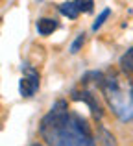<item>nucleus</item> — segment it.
Returning a JSON list of instances; mask_svg holds the SVG:
<instances>
[{
	"instance_id": "obj_10",
	"label": "nucleus",
	"mask_w": 133,
	"mask_h": 146,
	"mask_svg": "<svg viewBox=\"0 0 133 146\" xmlns=\"http://www.w3.org/2000/svg\"><path fill=\"white\" fill-rule=\"evenodd\" d=\"M83 43H85V33H79V35L74 39V43L70 44V52H72V54L79 52V48L83 46Z\"/></svg>"
},
{
	"instance_id": "obj_9",
	"label": "nucleus",
	"mask_w": 133,
	"mask_h": 146,
	"mask_svg": "<svg viewBox=\"0 0 133 146\" xmlns=\"http://www.w3.org/2000/svg\"><path fill=\"white\" fill-rule=\"evenodd\" d=\"M109 15H111V9H109V7H105V9L100 13V17H98L96 21H94V24H93V30H94V32H96V30L100 28L102 24H104V22H105V19H107Z\"/></svg>"
},
{
	"instance_id": "obj_6",
	"label": "nucleus",
	"mask_w": 133,
	"mask_h": 146,
	"mask_svg": "<svg viewBox=\"0 0 133 146\" xmlns=\"http://www.w3.org/2000/svg\"><path fill=\"white\" fill-rule=\"evenodd\" d=\"M56 28H58V22H56L54 19L44 17V19H39V21H37V32H39V35H50Z\"/></svg>"
},
{
	"instance_id": "obj_8",
	"label": "nucleus",
	"mask_w": 133,
	"mask_h": 146,
	"mask_svg": "<svg viewBox=\"0 0 133 146\" xmlns=\"http://www.w3.org/2000/svg\"><path fill=\"white\" fill-rule=\"evenodd\" d=\"M98 139H100V144L102 146H115V137L107 131L105 128H98Z\"/></svg>"
},
{
	"instance_id": "obj_11",
	"label": "nucleus",
	"mask_w": 133,
	"mask_h": 146,
	"mask_svg": "<svg viewBox=\"0 0 133 146\" xmlns=\"http://www.w3.org/2000/svg\"><path fill=\"white\" fill-rule=\"evenodd\" d=\"M93 6H94V2H91V0H87V2H79V9H81V11H93Z\"/></svg>"
},
{
	"instance_id": "obj_2",
	"label": "nucleus",
	"mask_w": 133,
	"mask_h": 146,
	"mask_svg": "<svg viewBox=\"0 0 133 146\" xmlns=\"http://www.w3.org/2000/svg\"><path fill=\"white\" fill-rule=\"evenodd\" d=\"M109 109L122 122L133 120V80L126 72H109L100 85Z\"/></svg>"
},
{
	"instance_id": "obj_12",
	"label": "nucleus",
	"mask_w": 133,
	"mask_h": 146,
	"mask_svg": "<svg viewBox=\"0 0 133 146\" xmlns=\"http://www.w3.org/2000/svg\"><path fill=\"white\" fill-rule=\"evenodd\" d=\"M30 146H43V144H39V143H35V144H30Z\"/></svg>"
},
{
	"instance_id": "obj_1",
	"label": "nucleus",
	"mask_w": 133,
	"mask_h": 146,
	"mask_svg": "<svg viewBox=\"0 0 133 146\" xmlns=\"http://www.w3.org/2000/svg\"><path fill=\"white\" fill-rule=\"evenodd\" d=\"M39 133L46 146H96L87 120L68 109L65 100H58L43 117Z\"/></svg>"
},
{
	"instance_id": "obj_7",
	"label": "nucleus",
	"mask_w": 133,
	"mask_h": 146,
	"mask_svg": "<svg viewBox=\"0 0 133 146\" xmlns=\"http://www.w3.org/2000/svg\"><path fill=\"white\" fill-rule=\"evenodd\" d=\"M120 68L126 74H133V48H130L126 54H122V57H120Z\"/></svg>"
},
{
	"instance_id": "obj_5",
	"label": "nucleus",
	"mask_w": 133,
	"mask_h": 146,
	"mask_svg": "<svg viewBox=\"0 0 133 146\" xmlns=\"http://www.w3.org/2000/svg\"><path fill=\"white\" fill-rule=\"evenodd\" d=\"M59 11H61V15H65L68 19H76L79 13H81V9H79V0L78 2H63V4H59Z\"/></svg>"
},
{
	"instance_id": "obj_3",
	"label": "nucleus",
	"mask_w": 133,
	"mask_h": 146,
	"mask_svg": "<svg viewBox=\"0 0 133 146\" xmlns=\"http://www.w3.org/2000/svg\"><path fill=\"white\" fill-rule=\"evenodd\" d=\"M37 89H39V74L30 65H24L22 67V78L19 82V93H21V96L30 98L37 93Z\"/></svg>"
},
{
	"instance_id": "obj_4",
	"label": "nucleus",
	"mask_w": 133,
	"mask_h": 146,
	"mask_svg": "<svg viewBox=\"0 0 133 146\" xmlns=\"http://www.w3.org/2000/svg\"><path fill=\"white\" fill-rule=\"evenodd\" d=\"M74 98L76 100H83V102L87 104V106L91 107V111H93V115L96 118H102V115H104V111H102V107H100V104H98V100L94 98V94L91 93L89 89H83V91H74Z\"/></svg>"
}]
</instances>
